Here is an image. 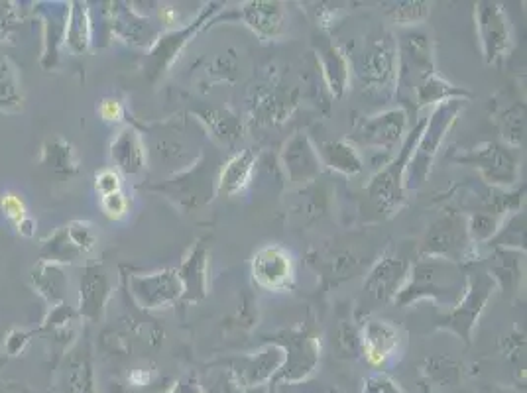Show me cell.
I'll list each match as a JSON object with an SVG mask.
<instances>
[{
	"instance_id": "obj_1",
	"label": "cell",
	"mask_w": 527,
	"mask_h": 393,
	"mask_svg": "<svg viewBox=\"0 0 527 393\" xmlns=\"http://www.w3.org/2000/svg\"><path fill=\"white\" fill-rule=\"evenodd\" d=\"M467 285L469 276H465L463 266L443 258H419L411 264L408 281L398 291L394 303L408 307L413 301L431 299L451 311L465 297Z\"/></svg>"
},
{
	"instance_id": "obj_2",
	"label": "cell",
	"mask_w": 527,
	"mask_h": 393,
	"mask_svg": "<svg viewBox=\"0 0 527 393\" xmlns=\"http://www.w3.org/2000/svg\"><path fill=\"white\" fill-rule=\"evenodd\" d=\"M347 56L349 69L368 93L392 91L398 83V40L386 28H376L356 42Z\"/></svg>"
},
{
	"instance_id": "obj_3",
	"label": "cell",
	"mask_w": 527,
	"mask_h": 393,
	"mask_svg": "<svg viewBox=\"0 0 527 393\" xmlns=\"http://www.w3.org/2000/svg\"><path fill=\"white\" fill-rule=\"evenodd\" d=\"M425 122H427V118L419 120L413 126V130L402 142L398 156L392 162H388L386 166H382V169L370 179V183L364 189L370 203L374 205V209L384 219L396 215L406 203L404 175H406V168H408V162H410L411 154H413V148H415V144H417V140L425 128Z\"/></svg>"
},
{
	"instance_id": "obj_4",
	"label": "cell",
	"mask_w": 527,
	"mask_h": 393,
	"mask_svg": "<svg viewBox=\"0 0 527 393\" xmlns=\"http://www.w3.org/2000/svg\"><path fill=\"white\" fill-rule=\"evenodd\" d=\"M223 162L217 154H201V158L185 171H179L176 177L162 185H154V191L164 193L181 211H193L213 199L217 193L219 173Z\"/></svg>"
},
{
	"instance_id": "obj_5",
	"label": "cell",
	"mask_w": 527,
	"mask_h": 393,
	"mask_svg": "<svg viewBox=\"0 0 527 393\" xmlns=\"http://www.w3.org/2000/svg\"><path fill=\"white\" fill-rule=\"evenodd\" d=\"M467 101L463 99H455V101H447L443 105H439L433 114L427 118L425 128L413 148L408 168H406V175H404V185L408 189H421L431 166L433 160L437 156V150L441 148L447 132L451 130V126L455 124L459 113L465 109Z\"/></svg>"
},
{
	"instance_id": "obj_6",
	"label": "cell",
	"mask_w": 527,
	"mask_h": 393,
	"mask_svg": "<svg viewBox=\"0 0 527 393\" xmlns=\"http://www.w3.org/2000/svg\"><path fill=\"white\" fill-rule=\"evenodd\" d=\"M421 258H443L465 266L474 262V244L470 242L467 219L461 213H447L427 230L419 250Z\"/></svg>"
},
{
	"instance_id": "obj_7",
	"label": "cell",
	"mask_w": 527,
	"mask_h": 393,
	"mask_svg": "<svg viewBox=\"0 0 527 393\" xmlns=\"http://www.w3.org/2000/svg\"><path fill=\"white\" fill-rule=\"evenodd\" d=\"M286 352V362L280 372L274 376V384L278 382H303L319 362L321 338L311 331V325L301 329H293L276 335L272 342Z\"/></svg>"
},
{
	"instance_id": "obj_8",
	"label": "cell",
	"mask_w": 527,
	"mask_h": 393,
	"mask_svg": "<svg viewBox=\"0 0 527 393\" xmlns=\"http://www.w3.org/2000/svg\"><path fill=\"white\" fill-rule=\"evenodd\" d=\"M474 20L482 44L484 61L494 67H502L512 50V28L504 6L492 0L476 2Z\"/></svg>"
},
{
	"instance_id": "obj_9",
	"label": "cell",
	"mask_w": 527,
	"mask_h": 393,
	"mask_svg": "<svg viewBox=\"0 0 527 393\" xmlns=\"http://www.w3.org/2000/svg\"><path fill=\"white\" fill-rule=\"evenodd\" d=\"M225 8L223 2H211L201 12L193 22H187L185 26H179L177 30H172L168 34H160L156 44L150 48V56L146 61V73L154 81L160 75L166 73V69L174 63L179 52L187 46L189 40H193L209 22H215V16Z\"/></svg>"
},
{
	"instance_id": "obj_10",
	"label": "cell",
	"mask_w": 527,
	"mask_h": 393,
	"mask_svg": "<svg viewBox=\"0 0 527 393\" xmlns=\"http://www.w3.org/2000/svg\"><path fill=\"white\" fill-rule=\"evenodd\" d=\"M435 71L433 42L421 30H406L398 40V87L402 91L415 89Z\"/></svg>"
},
{
	"instance_id": "obj_11",
	"label": "cell",
	"mask_w": 527,
	"mask_h": 393,
	"mask_svg": "<svg viewBox=\"0 0 527 393\" xmlns=\"http://www.w3.org/2000/svg\"><path fill=\"white\" fill-rule=\"evenodd\" d=\"M95 226L85 221H73L58 228L50 238L42 242V260L52 264H73L89 256L97 248Z\"/></svg>"
},
{
	"instance_id": "obj_12",
	"label": "cell",
	"mask_w": 527,
	"mask_h": 393,
	"mask_svg": "<svg viewBox=\"0 0 527 393\" xmlns=\"http://www.w3.org/2000/svg\"><path fill=\"white\" fill-rule=\"evenodd\" d=\"M496 281L488 274H470L467 293L461 299V303L449 311L443 319H439L437 327L453 331L457 337L463 338L465 342H470V335L474 329V323L478 321L480 313L484 311V305L488 303L492 289Z\"/></svg>"
},
{
	"instance_id": "obj_13",
	"label": "cell",
	"mask_w": 527,
	"mask_h": 393,
	"mask_svg": "<svg viewBox=\"0 0 527 393\" xmlns=\"http://www.w3.org/2000/svg\"><path fill=\"white\" fill-rule=\"evenodd\" d=\"M453 160L478 169L490 187H506L518 179L516 156L496 142H484Z\"/></svg>"
},
{
	"instance_id": "obj_14",
	"label": "cell",
	"mask_w": 527,
	"mask_h": 393,
	"mask_svg": "<svg viewBox=\"0 0 527 393\" xmlns=\"http://www.w3.org/2000/svg\"><path fill=\"white\" fill-rule=\"evenodd\" d=\"M408 122L410 118L404 109H390L376 116L360 118L351 140L362 146L394 152L404 140Z\"/></svg>"
},
{
	"instance_id": "obj_15",
	"label": "cell",
	"mask_w": 527,
	"mask_h": 393,
	"mask_svg": "<svg viewBox=\"0 0 527 393\" xmlns=\"http://www.w3.org/2000/svg\"><path fill=\"white\" fill-rule=\"evenodd\" d=\"M128 289L136 305L142 309H166L183 299V283L179 280L177 268L146 276H130Z\"/></svg>"
},
{
	"instance_id": "obj_16",
	"label": "cell",
	"mask_w": 527,
	"mask_h": 393,
	"mask_svg": "<svg viewBox=\"0 0 527 393\" xmlns=\"http://www.w3.org/2000/svg\"><path fill=\"white\" fill-rule=\"evenodd\" d=\"M252 278L258 287L266 291H288L295 283V262L292 252L268 244L260 248L252 258Z\"/></svg>"
},
{
	"instance_id": "obj_17",
	"label": "cell",
	"mask_w": 527,
	"mask_h": 393,
	"mask_svg": "<svg viewBox=\"0 0 527 393\" xmlns=\"http://www.w3.org/2000/svg\"><path fill=\"white\" fill-rule=\"evenodd\" d=\"M284 362L286 352L276 344H268L260 352L252 356H240L229 364L240 388H256L274 380Z\"/></svg>"
},
{
	"instance_id": "obj_18",
	"label": "cell",
	"mask_w": 527,
	"mask_h": 393,
	"mask_svg": "<svg viewBox=\"0 0 527 393\" xmlns=\"http://www.w3.org/2000/svg\"><path fill=\"white\" fill-rule=\"evenodd\" d=\"M109 6V26L118 40L134 48H152L156 44L160 30L150 18L138 14L126 2H111Z\"/></svg>"
},
{
	"instance_id": "obj_19",
	"label": "cell",
	"mask_w": 527,
	"mask_h": 393,
	"mask_svg": "<svg viewBox=\"0 0 527 393\" xmlns=\"http://www.w3.org/2000/svg\"><path fill=\"white\" fill-rule=\"evenodd\" d=\"M411 264L404 258H382L364 280V295L372 303H394L398 291L410 276Z\"/></svg>"
},
{
	"instance_id": "obj_20",
	"label": "cell",
	"mask_w": 527,
	"mask_h": 393,
	"mask_svg": "<svg viewBox=\"0 0 527 393\" xmlns=\"http://www.w3.org/2000/svg\"><path fill=\"white\" fill-rule=\"evenodd\" d=\"M111 291H113V283L109 274L103 270V266L99 264L87 266L81 276L79 317L89 323H99L105 315Z\"/></svg>"
},
{
	"instance_id": "obj_21",
	"label": "cell",
	"mask_w": 527,
	"mask_h": 393,
	"mask_svg": "<svg viewBox=\"0 0 527 393\" xmlns=\"http://www.w3.org/2000/svg\"><path fill=\"white\" fill-rule=\"evenodd\" d=\"M400 346L398 329L384 319H366L360 331V352L372 366H384Z\"/></svg>"
},
{
	"instance_id": "obj_22",
	"label": "cell",
	"mask_w": 527,
	"mask_h": 393,
	"mask_svg": "<svg viewBox=\"0 0 527 393\" xmlns=\"http://www.w3.org/2000/svg\"><path fill=\"white\" fill-rule=\"evenodd\" d=\"M58 393H95V372L91 348L75 346L59 368Z\"/></svg>"
},
{
	"instance_id": "obj_23",
	"label": "cell",
	"mask_w": 527,
	"mask_h": 393,
	"mask_svg": "<svg viewBox=\"0 0 527 393\" xmlns=\"http://www.w3.org/2000/svg\"><path fill=\"white\" fill-rule=\"evenodd\" d=\"M282 164L292 183H307L319 177L321 160L305 134H295L282 150Z\"/></svg>"
},
{
	"instance_id": "obj_24",
	"label": "cell",
	"mask_w": 527,
	"mask_h": 393,
	"mask_svg": "<svg viewBox=\"0 0 527 393\" xmlns=\"http://www.w3.org/2000/svg\"><path fill=\"white\" fill-rule=\"evenodd\" d=\"M238 16L262 40H276L284 32L286 12L280 2L252 0L240 6Z\"/></svg>"
},
{
	"instance_id": "obj_25",
	"label": "cell",
	"mask_w": 527,
	"mask_h": 393,
	"mask_svg": "<svg viewBox=\"0 0 527 393\" xmlns=\"http://www.w3.org/2000/svg\"><path fill=\"white\" fill-rule=\"evenodd\" d=\"M177 274L183 283V301H201L207 295L209 250L203 240L195 242V246L177 268Z\"/></svg>"
},
{
	"instance_id": "obj_26",
	"label": "cell",
	"mask_w": 527,
	"mask_h": 393,
	"mask_svg": "<svg viewBox=\"0 0 527 393\" xmlns=\"http://www.w3.org/2000/svg\"><path fill=\"white\" fill-rule=\"evenodd\" d=\"M315 52H317V59H319V65L323 71V79H325L331 95L335 99H341L349 87V77H351V69H349L345 50L335 46L327 36H321L315 42Z\"/></svg>"
},
{
	"instance_id": "obj_27",
	"label": "cell",
	"mask_w": 527,
	"mask_h": 393,
	"mask_svg": "<svg viewBox=\"0 0 527 393\" xmlns=\"http://www.w3.org/2000/svg\"><path fill=\"white\" fill-rule=\"evenodd\" d=\"M111 156L124 175H138L146 169L148 152L136 128L124 126L111 144Z\"/></svg>"
},
{
	"instance_id": "obj_28",
	"label": "cell",
	"mask_w": 527,
	"mask_h": 393,
	"mask_svg": "<svg viewBox=\"0 0 527 393\" xmlns=\"http://www.w3.org/2000/svg\"><path fill=\"white\" fill-rule=\"evenodd\" d=\"M256 162H258V154L252 148L235 154L221 168L219 183H217V193L225 195V197H233L236 193L244 191L250 185V181H252V173H254V168H256Z\"/></svg>"
},
{
	"instance_id": "obj_29",
	"label": "cell",
	"mask_w": 527,
	"mask_h": 393,
	"mask_svg": "<svg viewBox=\"0 0 527 393\" xmlns=\"http://www.w3.org/2000/svg\"><path fill=\"white\" fill-rule=\"evenodd\" d=\"M91 16L89 6L85 2H69V8L65 12V28H63V40L65 46L75 54L81 56L91 46Z\"/></svg>"
},
{
	"instance_id": "obj_30",
	"label": "cell",
	"mask_w": 527,
	"mask_h": 393,
	"mask_svg": "<svg viewBox=\"0 0 527 393\" xmlns=\"http://www.w3.org/2000/svg\"><path fill=\"white\" fill-rule=\"evenodd\" d=\"M32 283L36 287V291L52 305L58 307L63 305L65 301V293H67V276L63 272V268L58 264L40 260L34 268H32Z\"/></svg>"
},
{
	"instance_id": "obj_31",
	"label": "cell",
	"mask_w": 527,
	"mask_h": 393,
	"mask_svg": "<svg viewBox=\"0 0 527 393\" xmlns=\"http://www.w3.org/2000/svg\"><path fill=\"white\" fill-rule=\"evenodd\" d=\"M323 166L335 169L343 175H356L362 171V158L351 140H331L323 142L317 150Z\"/></svg>"
},
{
	"instance_id": "obj_32",
	"label": "cell",
	"mask_w": 527,
	"mask_h": 393,
	"mask_svg": "<svg viewBox=\"0 0 527 393\" xmlns=\"http://www.w3.org/2000/svg\"><path fill=\"white\" fill-rule=\"evenodd\" d=\"M413 97H415L417 109H423L427 105H437L439 107V105H443L447 101H455V99L467 101V99L472 97V93H469L467 89L451 85L439 73H433L415 89Z\"/></svg>"
},
{
	"instance_id": "obj_33",
	"label": "cell",
	"mask_w": 527,
	"mask_h": 393,
	"mask_svg": "<svg viewBox=\"0 0 527 393\" xmlns=\"http://www.w3.org/2000/svg\"><path fill=\"white\" fill-rule=\"evenodd\" d=\"M22 91L16 77V69L6 57L0 56V111L20 113L22 111Z\"/></svg>"
},
{
	"instance_id": "obj_34",
	"label": "cell",
	"mask_w": 527,
	"mask_h": 393,
	"mask_svg": "<svg viewBox=\"0 0 527 393\" xmlns=\"http://www.w3.org/2000/svg\"><path fill=\"white\" fill-rule=\"evenodd\" d=\"M384 14L392 24L398 26H419L423 24L431 14L429 2L419 0H408V2H388L384 4Z\"/></svg>"
},
{
	"instance_id": "obj_35",
	"label": "cell",
	"mask_w": 527,
	"mask_h": 393,
	"mask_svg": "<svg viewBox=\"0 0 527 393\" xmlns=\"http://www.w3.org/2000/svg\"><path fill=\"white\" fill-rule=\"evenodd\" d=\"M201 120L207 124V128L213 132L215 138H219L221 142L233 144L236 138L242 132V124L236 118L235 114L223 109H211L201 113Z\"/></svg>"
},
{
	"instance_id": "obj_36",
	"label": "cell",
	"mask_w": 527,
	"mask_h": 393,
	"mask_svg": "<svg viewBox=\"0 0 527 393\" xmlns=\"http://www.w3.org/2000/svg\"><path fill=\"white\" fill-rule=\"evenodd\" d=\"M520 256L522 252L496 248L494 252V268H492V280L500 281L504 289L514 287L516 281L520 280Z\"/></svg>"
},
{
	"instance_id": "obj_37",
	"label": "cell",
	"mask_w": 527,
	"mask_h": 393,
	"mask_svg": "<svg viewBox=\"0 0 527 393\" xmlns=\"http://www.w3.org/2000/svg\"><path fill=\"white\" fill-rule=\"evenodd\" d=\"M496 248H518L522 252V248H526V215H522L520 211H516V215L506 223L504 228H498L496 236L490 240V246Z\"/></svg>"
},
{
	"instance_id": "obj_38",
	"label": "cell",
	"mask_w": 527,
	"mask_h": 393,
	"mask_svg": "<svg viewBox=\"0 0 527 393\" xmlns=\"http://www.w3.org/2000/svg\"><path fill=\"white\" fill-rule=\"evenodd\" d=\"M42 162L46 166H50L54 171H61V173H73V171L79 169L77 156H75L73 148L67 142H63V140L46 142Z\"/></svg>"
},
{
	"instance_id": "obj_39",
	"label": "cell",
	"mask_w": 527,
	"mask_h": 393,
	"mask_svg": "<svg viewBox=\"0 0 527 393\" xmlns=\"http://www.w3.org/2000/svg\"><path fill=\"white\" fill-rule=\"evenodd\" d=\"M500 128H502V138L512 146V148H520L524 144V130H526V107H522L520 103H516L514 107H510L508 111L502 114L500 120Z\"/></svg>"
},
{
	"instance_id": "obj_40",
	"label": "cell",
	"mask_w": 527,
	"mask_h": 393,
	"mask_svg": "<svg viewBox=\"0 0 527 393\" xmlns=\"http://www.w3.org/2000/svg\"><path fill=\"white\" fill-rule=\"evenodd\" d=\"M500 228V221L496 215L492 213H484V211H474L467 219V230H469L470 242L482 244V242H490L496 232Z\"/></svg>"
},
{
	"instance_id": "obj_41",
	"label": "cell",
	"mask_w": 527,
	"mask_h": 393,
	"mask_svg": "<svg viewBox=\"0 0 527 393\" xmlns=\"http://www.w3.org/2000/svg\"><path fill=\"white\" fill-rule=\"evenodd\" d=\"M0 209H2L4 217L14 226L20 225L28 217L26 215V203L16 193H4L0 199Z\"/></svg>"
},
{
	"instance_id": "obj_42",
	"label": "cell",
	"mask_w": 527,
	"mask_h": 393,
	"mask_svg": "<svg viewBox=\"0 0 527 393\" xmlns=\"http://www.w3.org/2000/svg\"><path fill=\"white\" fill-rule=\"evenodd\" d=\"M101 207L105 211V215L113 221H120L126 217V211H128V201L124 197L122 191L117 193H111V195H105L101 197Z\"/></svg>"
},
{
	"instance_id": "obj_43",
	"label": "cell",
	"mask_w": 527,
	"mask_h": 393,
	"mask_svg": "<svg viewBox=\"0 0 527 393\" xmlns=\"http://www.w3.org/2000/svg\"><path fill=\"white\" fill-rule=\"evenodd\" d=\"M362 393H404L402 388L388 378L386 374H372L366 382H364V390Z\"/></svg>"
},
{
	"instance_id": "obj_44",
	"label": "cell",
	"mask_w": 527,
	"mask_h": 393,
	"mask_svg": "<svg viewBox=\"0 0 527 393\" xmlns=\"http://www.w3.org/2000/svg\"><path fill=\"white\" fill-rule=\"evenodd\" d=\"M120 175L115 169H103L101 173H97V191L101 193V197L111 195L120 191Z\"/></svg>"
},
{
	"instance_id": "obj_45",
	"label": "cell",
	"mask_w": 527,
	"mask_h": 393,
	"mask_svg": "<svg viewBox=\"0 0 527 393\" xmlns=\"http://www.w3.org/2000/svg\"><path fill=\"white\" fill-rule=\"evenodd\" d=\"M339 344L345 352H351V356H356L360 352V333L352 325H343L339 331Z\"/></svg>"
},
{
	"instance_id": "obj_46",
	"label": "cell",
	"mask_w": 527,
	"mask_h": 393,
	"mask_svg": "<svg viewBox=\"0 0 527 393\" xmlns=\"http://www.w3.org/2000/svg\"><path fill=\"white\" fill-rule=\"evenodd\" d=\"M272 393H323V388L313 382H278Z\"/></svg>"
},
{
	"instance_id": "obj_47",
	"label": "cell",
	"mask_w": 527,
	"mask_h": 393,
	"mask_svg": "<svg viewBox=\"0 0 527 393\" xmlns=\"http://www.w3.org/2000/svg\"><path fill=\"white\" fill-rule=\"evenodd\" d=\"M99 114L103 116V120L107 122H122L124 120V105L118 99H105L99 105Z\"/></svg>"
},
{
	"instance_id": "obj_48",
	"label": "cell",
	"mask_w": 527,
	"mask_h": 393,
	"mask_svg": "<svg viewBox=\"0 0 527 393\" xmlns=\"http://www.w3.org/2000/svg\"><path fill=\"white\" fill-rule=\"evenodd\" d=\"M26 342H28V335L26 333H22V331L10 333V337L6 338V350H8V354L10 356H16L24 348Z\"/></svg>"
},
{
	"instance_id": "obj_49",
	"label": "cell",
	"mask_w": 527,
	"mask_h": 393,
	"mask_svg": "<svg viewBox=\"0 0 527 393\" xmlns=\"http://www.w3.org/2000/svg\"><path fill=\"white\" fill-rule=\"evenodd\" d=\"M160 20L164 26H177L179 24V12L172 6H162L160 8Z\"/></svg>"
},
{
	"instance_id": "obj_50",
	"label": "cell",
	"mask_w": 527,
	"mask_h": 393,
	"mask_svg": "<svg viewBox=\"0 0 527 393\" xmlns=\"http://www.w3.org/2000/svg\"><path fill=\"white\" fill-rule=\"evenodd\" d=\"M18 228V232L22 234V236H26V238H30V236H34V232H36V221L34 219H30V217H26L20 225L16 226Z\"/></svg>"
},
{
	"instance_id": "obj_51",
	"label": "cell",
	"mask_w": 527,
	"mask_h": 393,
	"mask_svg": "<svg viewBox=\"0 0 527 393\" xmlns=\"http://www.w3.org/2000/svg\"><path fill=\"white\" fill-rule=\"evenodd\" d=\"M0 393H36L32 390H28L26 386L22 384H16V382H4L0 384Z\"/></svg>"
},
{
	"instance_id": "obj_52",
	"label": "cell",
	"mask_w": 527,
	"mask_h": 393,
	"mask_svg": "<svg viewBox=\"0 0 527 393\" xmlns=\"http://www.w3.org/2000/svg\"><path fill=\"white\" fill-rule=\"evenodd\" d=\"M236 393H272L268 386H256V388H240Z\"/></svg>"
}]
</instances>
